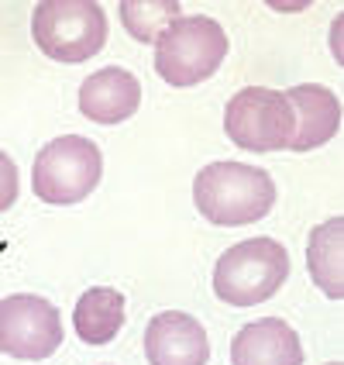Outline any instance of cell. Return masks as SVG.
I'll use <instances>...</instances> for the list:
<instances>
[{
  "instance_id": "obj_1",
  "label": "cell",
  "mask_w": 344,
  "mask_h": 365,
  "mask_svg": "<svg viewBox=\"0 0 344 365\" xmlns=\"http://www.w3.org/2000/svg\"><path fill=\"white\" fill-rule=\"evenodd\" d=\"M193 203L217 227H241L262 221L276 207V182L259 165L210 163L193 180Z\"/></svg>"
},
{
  "instance_id": "obj_2",
  "label": "cell",
  "mask_w": 344,
  "mask_h": 365,
  "mask_svg": "<svg viewBox=\"0 0 344 365\" xmlns=\"http://www.w3.org/2000/svg\"><path fill=\"white\" fill-rule=\"evenodd\" d=\"M289 279V252L276 238L231 245L214 265V293L227 307H255L276 297Z\"/></svg>"
},
{
  "instance_id": "obj_3",
  "label": "cell",
  "mask_w": 344,
  "mask_h": 365,
  "mask_svg": "<svg viewBox=\"0 0 344 365\" xmlns=\"http://www.w3.org/2000/svg\"><path fill=\"white\" fill-rule=\"evenodd\" d=\"M227 35L207 14H182L155 41V73L169 86H197L221 69Z\"/></svg>"
},
{
  "instance_id": "obj_4",
  "label": "cell",
  "mask_w": 344,
  "mask_h": 365,
  "mask_svg": "<svg viewBox=\"0 0 344 365\" xmlns=\"http://www.w3.org/2000/svg\"><path fill=\"white\" fill-rule=\"evenodd\" d=\"M31 38L52 62H90L107 45V14L97 0H41Z\"/></svg>"
},
{
  "instance_id": "obj_5",
  "label": "cell",
  "mask_w": 344,
  "mask_h": 365,
  "mask_svg": "<svg viewBox=\"0 0 344 365\" xmlns=\"http://www.w3.org/2000/svg\"><path fill=\"white\" fill-rule=\"evenodd\" d=\"M103 176V155L97 142L83 138V135H62L56 142H48L35 155L31 165V190L35 197L56 207L86 200Z\"/></svg>"
},
{
  "instance_id": "obj_6",
  "label": "cell",
  "mask_w": 344,
  "mask_h": 365,
  "mask_svg": "<svg viewBox=\"0 0 344 365\" xmlns=\"http://www.w3.org/2000/svg\"><path fill=\"white\" fill-rule=\"evenodd\" d=\"M224 131L238 148L279 152L293 142V107L279 90L248 86L224 107Z\"/></svg>"
},
{
  "instance_id": "obj_7",
  "label": "cell",
  "mask_w": 344,
  "mask_h": 365,
  "mask_svg": "<svg viewBox=\"0 0 344 365\" xmlns=\"http://www.w3.org/2000/svg\"><path fill=\"white\" fill-rule=\"evenodd\" d=\"M62 345L59 310L45 297L14 293L0 300V351L21 362H41Z\"/></svg>"
},
{
  "instance_id": "obj_8",
  "label": "cell",
  "mask_w": 344,
  "mask_h": 365,
  "mask_svg": "<svg viewBox=\"0 0 344 365\" xmlns=\"http://www.w3.org/2000/svg\"><path fill=\"white\" fill-rule=\"evenodd\" d=\"M145 355L148 365H207L210 341L197 317L182 310H162L145 327Z\"/></svg>"
},
{
  "instance_id": "obj_9",
  "label": "cell",
  "mask_w": 344,
  "mask_h": 365,
  "mask_svg": "<svg viewBox=\"0 0 344 365\" xmlns=\"http://www.w3.org/2000/svg\"><path fill=\"white\" fill-rule=\"evenodd\" d=\"M286 101L293 107V152H310L327 145L341 128V101L334 90L320 83H300L286 90Z\"/></svg>"
},
{
  "instance_id": "obj_10",
  "label": "cell",
  "mask_w": 344,
  "mask_h": 365,
  "mask_svg": "<svg viewBox=\"0 0 344 365\" xmlns=\"http://www.w3.org/2000/svg\"><path fill=\"white\" fill-rule=\"evenodd\" d=\"M142 103V83L121 66H107L80 86V114L93 124H121L135 118Z\"/></svg>"
},
{
  "instance_id": "obj_11",
  "label": "cell",
  "mask_w": 344,
  "mask_h": 365,
  "mask_svg": "<svg viewBox=\"0 0 344 365\" xmlns=\"http://www.w3.org/2000/svg\"><path fill=\"white\" fill-rule=\"evenodd\" d=\"M231 365H303V345L286 321L262 317L231 338Z\"/></svg>"
},
{
  "instance_id": "obj_12",
  "label": "cell",
  "mask_w": 344,
  "mask_h": 365,
  "mask_svg": "<svg viewBox=\"0 0 344 365\" xmlns=\"http://www.w3.org/2000/svg\"><path fill=\"white\" fill-rule=\"evenodd\" d=\"M124 297L110 286H93L86 289L76 310H73V327L76 338H83L86 345H107L118 338V331L124 327Z\"/></svg>"
},
{
  "instance_id": "obj_13",
  "label": "cell",
  "mask_w": 344,
  "mask_h": 365,
  "mask_svg": "<svg viewBox=\"0 0 344 365\" xmlns=\"http://www.w3.org/2000/svg\"><path fill=\"white\" fill-rule=\"evenodd\" d=\"M341 255H344V217L317 224L306 242V269L313 283L324 289V297L341 300L344 297V276H341Z\"/></svg>"
},
{
  "instance_id": "obj_14",
  "label": "cell",
  "mask_w": 344,
  "mask_h": 365,
  "mask_svg": "<svg viewBox=\"0 0 344 365\" xmlns=\"http://www.w3.org/2000/svg\"><path fill=\"white\" fill-rule=\"evenodd\" d=\"M179 18V0H124L121 4V21L135 41H159V35Z\"/></svg>"
},
{
  "instance_id": "obj_15",
  "label": "cell",
  "mask_w": 344,
  "mask_h": 365,
  "mask_svg": "<svg viewBox=\"0 0 344 365\" xmlns=\"http://www.w3.org/2000/svg\"><path fill=\"white\" fill-rule=\"evenodd\" d=\"M18 193H21L18 165H14V159H11L7 152H0V214L14 207Z\"/></svg>"
},
{
  "instance_id": "obj_16",
  "label": "cell",
  "mask_w": 344,
  "mask_h": 365,
  "mask_svg": "<svg viewBox=\"0 0 344 365\" xmlns=\"http://www.w3.org/2000/svg\"><path fill=\"white\" fill-rule=\"evenodd\" d=\"M327 365H344V362H327Z\"/></svg>"
}]
</instances>
